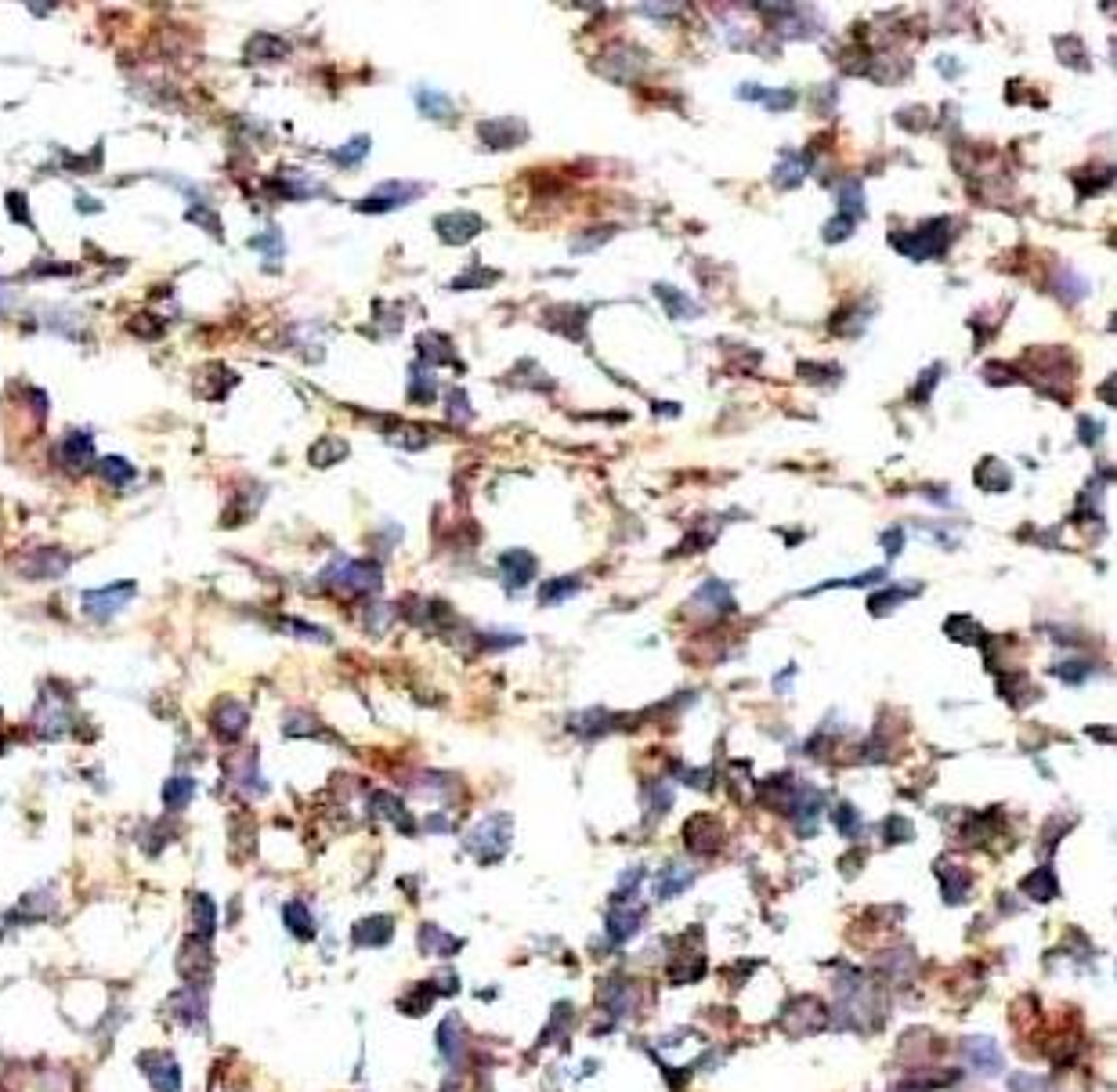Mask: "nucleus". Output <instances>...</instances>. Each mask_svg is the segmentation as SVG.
I'll return each instance as SVG.
<instances>
[{"label": "nucleus", "instance_id": "f257e3e1", "mask_svg": "<svg viewBox=\"0 0 1117 1092\" xmlns=\"http://www.w3.org/2000/svg\"><path fill=\"white\" fill-rule=\"evenodd\" d=\"M948 221H934V225H922L918 232H911V235H890V243L897 246V250H904L911 260H925V257H941L944 250H948V228H944Z\"/></svg>", "mask_w": 1117, "mask_h": 1092}, {"label": "nucleus", "instance_id": "f03ea898", "mask_svg": "<svg viewBox=\"0 0 1117 1092\" xmlns=\"http://www.w3.org/2000/svg\"><path fill=\"white\" fill-rule=\"evenodd\" d=\"M467 847H471V854H478L482 861H499L503 850L510 847V817H507V814L489 817L482 829H474V836H471Z\"/></svg>", "mask_w": 1117, "mask_h": 1092}, {"label": "nucleus", "instance_id": "7ed1b4c3", "mask_svg": "<svg viewBox=\"0 0 1117 1092\" xmlns=\"http://www.w3.org/2000/svg\"><path fill=\"white\" fill-rule=\"evenodd\" d=\"M420 192H423V185H413V181H384V185H377L358 203V210H365V214H372V210H377V214L398 210V207L413 203Z\"/></svg>", "mask_w": 1117, "mask_h": 1092}, {"label": "nucleus", "instance_id": "20e7f679", "mask_svg": "<svg viewBox=\"0 0 1117 1092\" xmlns=\"http://www.w3.org/2000/svg\"><path fill=\"white\" fill-rule=\"evenodd\" d=\"M138 593L134 583H113V586H102V590H87L83 593V611L90 619H109L116 615L124 604H131V597Z\"/></svg>", "mask_w": 1117, "mask_h": 1092}, {"label": "nucleus", "instance_id": "39448f33", "mask_svg": "<svg viewBox=\"0 0 1117 1092\" xmlns=\"http://www.w3.org/2000/svg\"><path fill=\"white\" fill-rule=\"evenodd\" d=\"M326 579H329V583H337L340 590L358 593V590H372V586H380V568L372 565V561H340L337 568H329V572H326Z\"/></svg>", "mask_w": 1117, "mask_h": 1092}, {"label": "nucleus", "instance_id": "423d86ee", "mask_svg": "<svg viewBox=\"0 0 1117 1092\" xmlns=\"http://www.w3.org/2000/svg\"><path fill=\"white\" fill-rule=\"evenodd\" d=\"M138 1063H141V1071L156 1092H177L181 1088V1067L170 1053H145V1056H138Z\"/></svg>", "mask_w": 1117, "mask_h": 1092}, {"label": "nucleus", "instance_id": "0eeeda50", "mask_svg": "<svg viewBox=\"0 0 1117 1092\" xmlns=\"http://www.w3.org/2000/svg\"><path fill=\"white\" fill-rule=\"evenodd\" d=\"M640 916L644 908L633 904V897H611V908H608V937L611 941H629L636 930H640Z\"/></svg>", "mask_w": 1117, "mask_h": 1092}, {"label": "nucleus", "instance_id": "6e6552de", "mask_svg": "<svg viewBox=\"0 0 1117 1092\" xmlns=\"http://www.w3.org/2000/svg\"><path fill=\"white\" fill-rule=\"evenodd\" d=\"M210 727L221 742H239L243 731H246V709L235 702V698H221L210 712Z\"/></svg>", "mask_w": 1117, "mask_h": 1092}, {"label": "nucleus", "instance_id": "1a4fd4ad", "mask_svg": "<svg viewBox=\"0 0 1117 1092\" xmlns=\"http://www.w3.org/2000/svg\"><path fill=\"white\" fill-rule=\"evenodd\" d=\"M69 568V558L65 554H58V550H33L30 558H26V565H22V576L26 579H55V576H62Z\"/></svg>", "mask_w": 1117, "mask_h": 1092}, {"label": "nucleus", "instance_id": "9d476101", "mask_svg": "<svg viewBox=\"0 0 1117 1092\" xmlns=\"http://www.w3.org/2000/svg\"><path fill=\"white\" fill-rule=\"evenodd\" d=\"M499 568H503L507 586L517 590V586H528V579H532V572H535V558L524 554V550H510V554L499 558Z\"/></svg>", "mask_w": 1117, "mask_h": 1092}, {"label": "nucleus", "instance_id": "9b49d317", "mask_svg": "<svg viewBox=\"0 0 1117 1092\" xmlns=\"http://www.w3.org/2000/svg\"><path fill=\"white\" fill-rule=\"evenodd\" d=\"M966 1060H969L976 1071H987V1074H998V1071H1002V1049L994 1045V1038H969V1042H966Z\"/></svg>", "mask_w": 1117, "mask_h": 1092}, {"label": "nucleus", "instance_id": "f8f14e48", "mask_svg": "<svg viewBox=\"0 0 1117 1092\" xmlns=\"http://www.w3.org/2000/svg\"><path fill=\"white\" fill-rule=\"evenodd\" d=\"M478 228H482V218H474V214H445V218H438V232H441L445 243H463V239H471Z\"/></svg>", "mask_w": 1117, "mask_h": 1092}, {"label": "nucleus", "instance_id": "ddd939ff", "mask_svg": "<svg viewBox=\"0 0 1117 1092\" xmlns=\"http://www.w3.org/2000/svg\"><path fill=\"white\" fill-rule=\"evenodd\" d=\"M351 941L358 948H369V944H388L391 941V919L380 916V919H362L354 930H351Z\"/></svg>", "mask_w": 1117, "mask_h": 1092}, {"label": "nucleus", "instance_id": "4468645a", "mask_svg": "<svg viewBox=\"0 0 1117 1092\" xmlns=\"http://www.w3.org/2000/svg\"><path fill=\"white\" fill-rule=\"evenodd\" d=\"M283 916H286V930H290L297 941H311V937H315V919H311V912H308L304 900H290V904L283 908Z\"/></svg>", "mask_w": 1117, "mask_h": 1092}, {"label": "nucleus", "instance_id": "2eb2a0df", "mask_svg": "<svg viewBox=\"0 0 1117 1092\" xmlns=\"http://www.w3.org/2000/svg\"><path fill=\"white\" fill-rule=\"evenodd\" d=\"M192 796H196V781L189 778V774H174L166 785H163V803L170 806V810H184L192 803Z\"/></svg>", "mask_w": 1117, "mask_h": 1092}, {"label": "nucleus", "instance_id": "dca6fc26", "mask_svg": "<svg viewBox=\"0 0 1117 1092\" xmlns=\"http://www.w3.org/2000/svg\"><path fill=\"white\" fill-rule=\"evenodd\" d=\"M87 460H90V434L87 431H69L62 438V464L83 467Z\"/></svg>", "mask_w": 1117, "mask_h": 1092}, {"label": "nucleus", "instance_id": "f3484780", "mask_svg": "<svg viewBox=\"0 0 1117 1092\" xmlns=\"http://www.w3.org/2000/svg\"><path fill=\"white\" fill-rule=\"evenodd\" d=\"M695 883V868H680V865H666L659 872V897H677Z\"/></svg>", "mask_w": 1117, "mask_h": 1092}, {"label": "nucleus", "instance_id": "a211bd4d", "mask_svg": "<svg viewBox=\"0 0 1117 1092\" xmlns=\"http://www.w3.org/2000/svg\"><path fill=\"white\" fill-rule=\"evenodd\" d=\"M416 106L423 116H438V120H448L452 116V98L441 95L434 87H416Z\"/></svg>", "mask_w": 1117, "mask_h": 1092}, {"label": "nucleus", "instance_id": "6ab92c4d", "mask_svg": "<svg viewBox=\"0 0 1117 1092\" xmlns=\"http://www.w3.org/2000/svg\"><path fill=\"white\" fill-rule=\"evenodd\" d=\"M655 297L669 308L673 319H695V315H698V304H695L691 297H684L677 286H666V283H662V286H655Z\"/></svg>", "mask_w": 1117, "mask_h": 1092}, {"label": "nucleus", "instance_id": "aec40b11", "mask_svg": "<svg viewBox=\"0 0 1117 1092\" xmlns=\"http://www.w3.org/2000/svg\"><path fill=\"white\" fill-rule=\"evenodd\" d=\"M1023 893H1031L1035 900H1049V897H1056V875H1053V868H1049V865H1042L1038 872H1031L1027 879H1023Z\"/></svg>", "mask_w": 1117, "mask_h": 1092}, {"label": "nucleus", "instance_id": "412c9836", "mask_svg": "<svg viewBox=\"0 0 1117 1092\" xmlns=\"http://www.w3.org/2000/svg\"><path fill=\"white\" fill-rule=\"evenodd\" d=\"M420 944H423V951H434V948H438V955H452V951L459 948V937H448L441 926L427 923V926L420 930Z\"/></svg>", "mask_w": 1117, "mask_h": 1092}, {"label": "nucleus", "instance_id": "4be33fe9", "mask_svg": "<svg viewBox=\"0 0 1117 1092\" xmlns=\"http://www.w3.org/2000/svg\"><path fill=\"white\" fill-rule=\"evenodd\" d=\"M456 1035H459V1020H456V1017H448V1020L438 1028V1053H441L445 1060H456V1056H459V1049H463V1042H459Z\"/></svg>", "mask_w": 1117, "mask_h": 1092}, {"label": "nucleus", "instance_id": "5701e85b", "mask_svg": "<svg viewBox=\"0 0 1117 1092\" xmlns=\"http://www.w3.org/2000/svg\"><path fill=\"white\" fill-rule=\"evenodd\" d=\"M499 138L496 145H514L521 134H524V127L517 124V120H496V124H482V138Z\"/></svg>", "mask_w": 1117, "mask_h": 1092}, {"label": "nucleus", "instance_id": "b1692460", "mask_svg": "<svg viewBox=\"0 0 1117 1092\" xmlns=\"http://www.w3.org/2000/svg\"><path fill=\"white\" fill-rule=\"evenodd\" d=\"M192 912H196V937L210 941L214 937V904H210V897H196Z\"/></svg>", "mask_w": 1117, "mask_h": 1092}, {"label": "nucleus", "instance_id": "393cba45", "mask_svg": "<svg viewBox=\"0 0 1117 1092\" xmlns=\"http://www.w3.org/2000/svg\"><path fill=\"white\" fill-rule=\"evenodd\" d=\"M102 474H106L109 482H116V485H131V482L138 478V471H134L127 460H120V456H106V460H102Z\"/></svg>", "mask_w": 1117, "mask_h": 1092}, {"label": "nucleus", "instance_id": "a878e982", "mask_svg": "<svg viewBox=\"0 0 1117 1092\" xmlns=\"http://www.w3.org/2000/svg\"><path fill=\"white\" fill-rule=\"evenodd\" d=\"M344 452H347V445H344V441L326 438V441H319V445L311 448V464H322V467H326V464H337V460L344 456Z\"/></svg>", "mask_w": 1117, "mask_h": 1092}, {"label": "nucleus", "instance_id": "bb28decb", "mask_svg": "<svg viewBox=\"0 0 1117 1092\" xmlns=\"http://www.w3.org/2000/svg\"><path fill=\"white\" fill-rule=\"evenodd\" d=\"M250 246H253V250H260V253H268V257L275 260V257H283V232H278V228H268V232L253 235V239H250Z\"/></svg>", "mask_w": 1117, "mask_h": 1092}, {"label": "nucleus", "instance_id": "cd10ccee", "mask_svg": "<svg viewBox=\"0 0 1117 1092\" xmlns=\"http://www.w3.org/2000/svg\"><path fill=\"white\" fill-rule=\"evenodd\" d=\"M576 590H579V579H576V576H572V579H553V583L542 586L539 597H542V604H557V601H565V597L576 593Z\"/></svg>", "mask_w": 1117, "mask_h": 1092}, {"label": "nucleus", "instance_id": "c85d7f7f", "mask_svg": "<svg viewBox=\"0 0 1117 1092\" xmlns=\"http://www.w3.org/2000/svg\"><path fill=\"white\" fill-rule=\"evenodd\" d=\"M1009 1092H1053V1085H1049V1081H1042L1038 1074H1012Z\"/></svg>", "mask_w": 1117, "mask_h": 1092}, {"label": "nucleus", "instance_id": "c756f323", "mask_svg": "<svg viewBox=\"0 0 1117 1092\" xmlns=\"http://www.w3.org/2000/svg\"><path fill=\"white\" fill-rule=\"evenodd\" d=\"M365 152H369V138L362 134V138H354L351 145L337 149V152H333V159H337V163H347V166H354V163H358V159H362Z\"/></svg>", "mask_w": 1117, "mask_h": 1092}, {"label": "nucleus", "instance_id": "7c9ffc66", "mask_svg": "<svg viewBox=\"0 0 1117 1092\" xmlns=\"http://www.w3.org/2000/svg\"><path fill=\"white\" fill-rule=\"evenodd\" d=\"M857 810L850 806V803H840V810H835V829H840L843 836H857Z\"/></svg>", "mask_w": 1117, "mask_h": 1092}, {"label": "nucleus", "instance_id": "2f4dec72", "mask_svg": "<svg viewBox=\"0 0 1117 1092\" xmlns=\"http://www.w3.org/2000/svg\"><path fill=\"white\" fill-rule=\"evenodd\" d=\"M8 210H12V218H15V221H30V214H26V207H22V196H19V192H12V196H8Z\"/></svg>", "mask_w": 1117, "mask_h": 1092}, {"label": "nucleus", "instance_id": "473e14b6", "mask_svg": "<svg viewBox=\"0 0 1117 1092\" xmlns=\"http://www.w3.org/2000/svg\"><path fill=\"white\" fill-rule=\"evenodd\" d=\"M900 532H886V554H900Z\"/></svg>", "mask_w": 1117, "mask_h": 1092}]
</instances>
